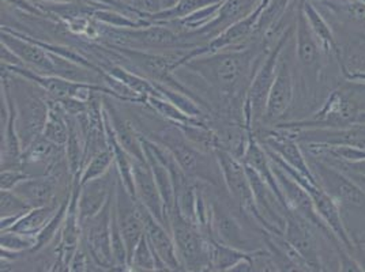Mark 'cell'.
Segmentation results:
<instances>
[{"mask_svg": "<svg viewBox=\"0 0 365 272\" xmlns=\"http://www.w3.org/2000/svg\"><path fill=\"white\" fill-rule=\"evenodd\" d=\"M251 61L252 55L250 51H220L195 56L182 66L198 73L221 93L232 95L248 73Z\"/></svg>", "mask_w": 365, "mask_h": 272, "instance_id": "cell-1", "label": "cell"}, {"mask_svg": "<svg viewBox=\"0 0 365 272\" xmlns=\"http://www.w3.org/2000/svg\"><path fill=\"white\" fill-rule=\"evenodd\" d=\"M168 222L184 270H209L210 241H206L202 237L198 225L187 219L176 206L168 214Z\"/></svg>", "mask_w": 365, "mask_h": 272, "instance_id": "cell-2", "label": "cell"}, {"mask_svg": "<svg viewBox=\"0 0 365 272\" xmlns=\"http://www.w3.org/2000/svg\"><path fill=\"white\" fill-rule=\"evenodd\" d=\"M293 31V28H289L285 31L273 51L269 53L266 61L262 63L259 67L257 74L254 76L248 91H247V100L244 103L243 115L245 117V124L250 127L252 122L264 119V112H266V104H267V97L270 89L273 86L274 79L277 75L278 70V63L281 59V55L285 49V46L289 41L290 34Z\"/></svg>", "mask_w": 365, "mask_h": 272, "instance_id": "cell-3", "label": "cell"}, {"mask_svg": "<svg viewBox=\"0 0 365 272\" xmlns=\"http://www.w3.org/2000/svg\"><path fill=\"white\" fill-rule=\"evenodd\" d=\"M354 124H365V110L360 109L349 94L341 89L333 91L327 97L311 120L288 122L279 125V128H344Z\"/></svg>", "mask_w": 365, "mask_h": 272, "instance_id": "cell-4", "label": "cell"}, {"mask_svg": "<svg viewBox=\"0 0 365 272\" xmlns=\"http://www.w3.org/2000/svg\"><path fill=\"white\" fill-rule=\"evenodd\" d=\"M116 52H119L125 61L134 64V67L139 71H143L148 79H150L154 83L165 85L192 97V94H190V91L180 85L173 76V71L179 68V63L184 55L154 53L149 51L133 49L127 46H116Z\"/></svg>", "mask_w": 365, "mask_h": 272, "instance_id": "cell-5", "label": "cell"}, {"mask_svg": "<svg viewBox=\"0 0 365 272\" xmlns=\"http://www.w3.org/2000/svg\"><path fill=\"white\" fill-rule=\"evenodd\" d=\"M214 152L217 155L218 165L230 195L236 199V202L243 207L244 210L251 212L260 225H263L270 231L267 222L262 218V215L259 214L257 209L252 187L248 179L247 167L244 165V162L240 161V158L235 157L232 152H227L225 149L217 147Z\"/></svg>", "mask_w": 365, "mask_h": 272, "instance_id": "cell-6", "label": "cell"}, {"mask_svg": "<svg viewBox=\"0 0 365 272\" xmlns=\"http://www.w3.org/2000/svg\"><path fill=\"white\" fill-rule=\"evenodd\" d=\"M106 34L113 38L116 46H134V49L179 48L188 49L194 44L185 43L182 36L164 25H148L135 29H116L108 26Z\"/></svg>", "mask_w": 365, "mask_h": 272, "instance_id": "cell-7", "label": "cell"}, {"mask_svg": "<svg viewBox=\"0 0 365 272\" xmlns=\"http://www.w3.org/2000/svg\"><path fill=\"white\" fill-rule=\"evenodd\" d=\"M115 204V191L109 197L103 210L82 222V231L88 244V249L91 257L98 263V266L109 267L113 263L110 234H112V214Z\"/></svg>", "mask_w": 365, "mask_h": 272, "instance_id": "cell-8", "label": "cell"}, {"mask_svg": "<svg viewBox=\"0 0 365 272\" xmlns=\"http://www.w3.org/2000/svg\"><path fill=\"white\" fill-rule=\"evenodd\" d=\"M317 180L333 197L338 204L348 207H365V194L363 188L345 176L342 172L330 167L329 164L317 158L311 167Z\"/></svg>", "mask_w": 365, "mask_h": 272, "instance_id": "cell-9", "label": "cell"}, {"mask_svg": "<svg viewBox=\"0 0 365 272\" xmlns=\"http://www.w3.org/2000/svg\"><path fill=\"white\" fill-rule=\"evenodd\" d=\"M16 134L24 152L34 139L43 135L49 113V105L40 97L31 94H22L19 98H16Z\"/></svg>", "mask_w": 365, "mask_h": 272, "instance_id": "cell-10", "label": "cell"}, {"mask_svg": "<svg viewBox=\"0 0 365 272\" xmlns=\"http://www.w3.org/2000/svg\"><path fill=\"white\" fill-rule=\"evenodd\" d=\"M311 226L302 215L289 210L285 215L284 237L304 258L309 271H323L319 246Z\"/></svg>", "mask_w": 365, "mask_h": 272, "instance_id": "cell-11", "label": "cell"}, {"mask_svg": "<svg viewBox=\"0 0 365 272\" xmlns=\"http://www.w3.org/2000/svg\"><path fill=\"white\" fill-rule=\"evenodd\" d=\"M1 43L16 53L24 64L33 67V71L43 75L56 74L51 52L37 44L31 37L1 28Z\"/></svg>", "mask_w": 365, "mask_h": 272, "instance_id": "cell-12", "label": "cell"}, {"mask_svg": "<svg viewBox=\"0 0 365 272\" xmlns=\"http://www.w3.org/2000/svg\"><path fill=\"white\" fill-rule=\"evenodd\" d=\"M133 176L138 202L143 204L155 219L169 226L165 203L158 189V185L154 180L152 167L149 165L148 159L139 161L133 158Z\"/></svg>", "mask_w": 365, "mask_h": 272, "instance_id": "cell-13", "label": "cell"}, {"mask_svg": "<svg viewBox=\"0 0 365 272\" xmlns=\"http://www.w3.org/2000/svg\"><path fill=\"white\" fill-rule=\"evenodd\" d=\"M139 207H140L143 224H145V236L150 244L154 253L167 266L168 271L184 270L182 261L178 255V249H176L172 231H168L165 225L161 224L158 219H155L143 204L139 203Z\"/></svg>", "mask_w": 365, "mask_h": 272, "instance_id": "cell-14", "label": "cell"}, {"mask_svg": "<svg viewBox=\"0 0 365 272\" xmlns=\"http://www.w3.org/2000/svg\"><path fill=\"white\" fill-rule=\"evenodd\" d=\"M300 143H323L331 146H349L365 152V124H354L344 128H307L293 131Z\"/></svg>", "mask_w": 365, "mask_h": 272, "instance_id": "cell-15", "label": "cell"}, {"mask_svg": "<svg viewBox=\"0 0 365 272\" xmlns=\"http://www.w3.org/2000/svg\"><path fill=\"white\" fill-rule=\"evenodd\" d=\"M282 55L278 63V70L274 79L273 86L267 97L264 120L269 122L279 120L285 115V112L289 109L293 94H294L293 71H292L289 61Z\"/></svg>", "mask_w": 365, "mask_h": 272, "instance_id": "cell-16", "label": "cell"}, {"mask_svg": "<svg viewBox=\"0 0 365 272\" xmlns=\"http://www.w3.org/2000/svg\"><path fill=\"white\" fill-rule=\"evenodd\" d=\"M266 146L273 150L285 164L293 167L302 176L307 177L309 182H318L311 167L305 159L304 154L300 149L299 140L294 136L288 134H269L264 137Z\"/></svg>", "mask_w": 365, "mask_h": 272, "instance_id": "cell-17", "label": "cell"}, {"mask_svg": "<svg viewBox=\"0 0 365 272\" xmlns=\"http://www.w3.org/2000/svg\"><path fill=\"white\" fill-rule=\"evenodd\" d=\"M320 51V43L307 21L300 3L296 21V58L305 70H314L319 66Z\"/></svg>", "mask_w": 365, "mask_h": 272, "instance_id": "cell-18", "label": "cell"}, {"mask_svg": "<svg viewBox=\"0 0 365 272\" xmlns=\"http://www.w3.org/2000/svg\"><path fill=\"white\" fill-rule=\"evenodd\" d=\"M106 176L79 185L78 214L81 224L101 211L103 207L107 204L110 195L113 194L115 189L112 191V187L106 179Z\"/></svg>", "mask_w": 365, "mask_h": 272, "instance_id": "cell-19", "label": "cell"}, {"mask_svg": "<svg viewBox=\"0 0 365 272\" xmlns=\"http://www.w3.org/2000/svg\"><path fill=\"white\" fill-rule=\"evenodd\" d=\"M262 0H225L222 1L217 16L210 23H207L205 28L199 29L197 33L210 36V34H220L225 31L235 22L243 19L250 16L259 6Z\"/></svg>", "mask_w": 365, "mask_h": 272, "instance_id": "cell-20", "label": "cell"}, {"mask_svg": "<svg viewBox=\"0 0 365 272\" xmlns=\"http://www.w3.org/2000/svg\"><path fill=\"white\" fill-rule=\"evenodd\" d=\"M158 139L161 146H164L175 157L187 176L198 172L199 150L185 139L180 130H178V134L173 130H165L158 134Z\"/></svg>", "mask_w": 365, "mask_h": 272, "instance_id": "cell-21", "label": "cell"}, {"mask_svg": "<svg viewBox=\"0 0 365 272\" xmlns=\"http://www.w3.org/2000/svg\"><path fill=\"white\" fill-rule=\"evenodd\" d=\"M104 112L107 115L112 132L123 149L128 152L133 158L139 159V161H146V154H145L142 139L135 132V130L131 127V124L125 119H123L120 113L113 106L107 105Z\"/></svg>", "mask_w": 365, "mask_h": 272, "instance_id": "cell-22", "label": "cell"}, {"mask_svg": "<svg viewBox=\"0 0 365 272\" xmlns=\"http://www.w3.org/2000/svg\"><path fill=\"white\" fill-rule=\"evenodd\" d=\"M56 185L53 177H26L18 182L13 191L34 209L52 203L56 195Z\"/></svg>", "mask_w": 365, "mask_h": 272, "instance_id": "cell-23", "label": "cell"}, {"mask_svg": "<svg viewBox=\"0 0 365 272\" xmlns=\"http://www.w3.org/2000/svg\"><path fill=\"white\" fill-rule=\"evenodd\" d=\"M210 227L215 236L214 240L237 249H242L243 245H245L243 230L237 221H235L227 212L220 210L218 207H213L212 210Z\"/></svg>", "mask_w": 365, "mask_h": 272, "instance_id": "cell-24", "label": "cell"}, {"mask_svg": "<svg viewBox=\"0 0 365 272\" xmlns=\"http://www.w3.org/2000/svg\"><path fill=\"white\" fill-rule=\"evenodd\" d=\"M300 3H302V7L304 10L307 21H308L311 29L314 31V34L317 36L322 49L327 53L331 52L339 58V49H338L334 34L330 29V25L327 23V21L320 14L319 10L314 6V3L311 0H302Z\"/></svg>", "mask_w": 365, "mask_h": 272, "instance_id": "cell-25", "label": "cell"}, {"mask_svg": "<svg viewBox=\"0 0 365 272\" xmlns=\"http://www.w3.org/2000/svg\"><path fill=\"white\" fill-rule=\"evenodd\" d=\"M56 211H58V207L55 204L34 207V209H31V211L24 214L16 224L7 230H13L16 233L36 237L46 226V224L51 221V218L55 215Z\"/></svg>", "mask_w": 365, "mask_h": 272, "instance_id": "cell-26", "label": "cell"}, {"mask_svg": "<svg viewBox=\"0 0 365 272\" xmlns=\"http://www.w3.org/2000/svg\"><path fill=\"white\" fill-rule=\"evenodd\" d=\"M255 253H248L243 249L229 246L213 239L210 240V268L209 270L230 271L237 263H240L244 258L255 256Z\"/></svg>", "mask_w": 365, "mask_h": 272, "instance_id": "cell-27", "label": "cell"}, {"mask_svg": "<svg viewBox=\"0 0 365 272\" xmlns=\"http://www.w3.org/2000/svg\"><path fill=\"white\" fill-rule=\"evenodd\" d=\"M224 0H180L173 9L169 10H161L158 13L149 14L145 16L148 21L155 22V23H167V22H175L180 21L187 16H192L202 9H206L209 6H213L217 3H222Z\"/></svg>", "mask_w": 365, "mask_h": 272, "instance_id": "cell-28", "label": "cell"}, {"mask_svg": "<svg viewBox=\"0 0 365 272\" xmlns=\"http://www.w3.org/2000/svg\"><path fill=\"white\" fill-rule=\"evenodd\" d=\"M0 202L1 230L10 229L24 214L33 209L29 203H26L13 189H1Z\"/></svg>", "mask_w": 365, "mask_h": 272, "instance_id": "cell-29", "label": "cell"}, {"mask_svg": "<svg viewBox=\"0 0 365 272\" xmlns=\"http://www.w3.org/2000/svg\"><path fill=\"white\" fill-rule=\"evenodd\" d=\"M106 73L118 80H120L125 86H128L131 90L135 91L139 95H142L145 100L149 95H160L157 90V86L150 79H145V76L139 75L137 73H130L120 66H110L106 70Z\"/></svg>", "mask_w": 365, "mask_h": 272, "instance_id": "cell-30", "label": "cell"}, {"mask_svg": "<svg viewBox=\"0 0 365 272\" xmlns=\"http://www.w3.org/2000/svg\"><path fill=\"white\" fill-rule=\"evenodd\" d=\"M130 267L134 271H168L167 266L154 253L146 236L138 244Z\"/></svg>", "mask_w": 365, "mask_h": 272, "instance_id": "cell-31", "label": "cell"}, {"mask_svg": "<svg viewBox=\"0 0 365 272\" xmlns=\"http://www.w3.org/2000/svg\"><path fill=\"white\" fill-rule=\"evenodd\" d=\"M43 135L58 146H64L67 143L70 136V127L61 106L49 105V113Z\"/></svg>", "mask_w": 365, "mask_h": 272, "instance_id": "cell-32", "label": "cell"}, {"mask_svg": "<svg viewBox=\"0 0 365 272\" xmlns=\"http://www.w3.org/2000/svg\"><path fill=\"white\" fill-rule=\"evenodd\" d=\"M335 14L359 25L365 31V0H320Z\"/></svg>", "mask_w": 365, "mask_h": 272, "instance_id": "cell-33", "label": "cell"}, {"mask_svg": "<svg viewBox=\"0 0 365 272\" xmlns=\"http://www.w3.org/2000/svg\"><path fill=\"white\" fill-rule=\"evenodd\" d=\"M113 161H115V155H113V152L110 150V147L107 150H100V152H96L94 155H91V161L82 170L78 184L83 185V184L91 182V180H96V179H100V177L106 176L110 167H112Z\"/></svg>", "mask_w": 365, "mask_h": 272, "instance_id": "cell-34", "label": "cell"}, {"mask_svg": "<svg viewBox=\"0 0 365 272\" xmlns=\"http://www.w3.org/2000/svg\"><path fill=\"white\" fill-rule=\"evenodd\" d=\"M68 127H70V136L66 143L68 167H70V172L73 176H78V173L81 172L82 164H83V157H85L83 149L85 147H82V139H81L78 121H68ZM79 176H81V173H79Z\"/></svg>", "mask_w": 365, "mask_h": 272, "instance_id": "cell-35", "label": "cell"}, {"mask_svg": "<svg viewBox=\"0 0 365 272\" xmlns=\"http://www.w3.org/2000/svg\"><path fill=\"white\" fill-rule=\"evenodd\" d=\"M146 101L157 113H160L163 117L175 124H184V122L195 120V117L188 116L179 106L175 105L173 103H170L169 100L161 95H149L146 97Z\"/></svg>", "mask_w": 365, "mask_h": 272, "instance_id": "cell-36", "label": "cell"}, {"mask_svg": "<svg viewBox=\"0 0 365 272\" xmlns=\"http://www.w3.org/2000/svg\"><path fill=\"white\" fill-rule=\"evenodd\" d=\"M70 197H67L63 204L61 206V209L58 211L55 212V215L51 218V221L46 224V226L36 236V245H34V251H40L43 249L46 245H48L51 240L55 237V234L58 233V230L63 227L64 224V219H66V215L68 211V206H70Z\"/></svg>", "mask_w": 365, "mask_h": 272, "instance_id": "cell-37", "label": "cell"}, {"mask_svg": "<svg viewBox=\"0 0 365 272\" xmlns=\"http://www.w3.org/2000/svg\"><path fill=\"white\" fill-rule=\"evenodd\" d=\"M1 251L10 253H19L26 249H33L36 245V237L16 233L13 230H1Z\"/></svg>", "mask_w": 365, "mask_h": 272, "instance_id": "cell-38", "label": "cell"}, {"mask_svg": "<svg viewBox=\"0 0 365 272\" xmlns=\"http://www.w3.org/2000/svg\"><path fill=\"white\" fill-rule=\"evenodd\" d=\"M55 147H58V145L48 140L46 136L40 135L22 152V159L25 162H43L52 155Z\"/></svg>", "mask_w": 365, "mask_h": 272, "instance_id": "cell-39", "label": "cell"}, {"mask_svg": "<svg viewBox=\"0 0 365 272\" xmlns=\"http://www.w3.org/2000/svg\"><path fill=\"white\" fill-rule=\"evenodd\" d=\"M123 4L128 6L130 9L135 10L138 14L140 16H149V14H154L161 11L158 0H118Z\"/></svg>", "mask_w": 365, "mask_h": 272, "instance_id": "cell-40", "label": "cell"}, {"mask_svg": "<svg viewBox=\"0 0 365 272\" xmlns=\"http://www.w3.org/2000/svg\"><path fill=\"white\" fill-rule=\"evenodd\" d=\"M26 177H29V176L18 169H13V167L1 169L0 188L1 189H13L18 182L25 180Z\"/></svg>", "mask_w": 365, "mask_h": 272, "instance_id": "cell-41", "label": "cell"}, {"mask_svg": "<svg viewBox=\"0 0 365 272\" xmlns=\"http://www.w3.org/2000/svg\"><path fill=\"white\" fill-rule=\"evenodd\" d=\"M353 98L360 109L365 110V82L356 80V83L349 82L348 89H344Z\"/></svg>", "mask_w": 365, "mask_h": 272, "instance_id": "cell-42", "label": "cell"}, {"mask_svg": "<svg viewBox=\"0 0 365 272\" xmlns=\"http://www.w3.org/2000/svg\"><path fill=\"white\" fill-rule=\"evenodd\" d=\"M1 64L6 67H25L24 61L10 48L1 43Z\"/></svg>", "mask_w": 365, "mask_h": 272, "instance_id": "cell-43", "label": "cell"}, {"mask_svg": "<svg viewBox=\"0 0 365 272\" xmlns=\"http://www.w3.org/2000/svg\"><path fill=\"white\" fill-rule=\"evenodd\" d=\"M86 266H88L86 264V255L81 249H76L74 256L71 258L68 270L70 271H85Z\"/></svg>", "mask_w": 365, "mask_h": 272, "instance_id": "cell-44", "label": "cell"}, {"mask_svg": "<svg viewBox=\"0 0 365 272\" xmlns=\"http://www.w3.org/2000/svg\"><path fill=\"white\" fill-rule=\"evenodd\" d=\"M31 1L46 3V4H64V3H82V1H86V0H31Z\"/></svg>", "mask_w": 365, "mask_h": 272, "instance_id": "cell-45", "label": "cell"}, {"mask_svg": "<svg viewBox=\"0 0 365 272\" xmlns=\"http://www.w3.org/2000/svg\"><path fill=\"white\" fill-rule=\"evenodd\" d=\"M179 1L180 0H158V4L161 10H169V9H173Z\"/></svg>", "mask_w": 365, "mask_h": 272, "instance_id": "cell-46", "label": "cell"}]
</instances>
